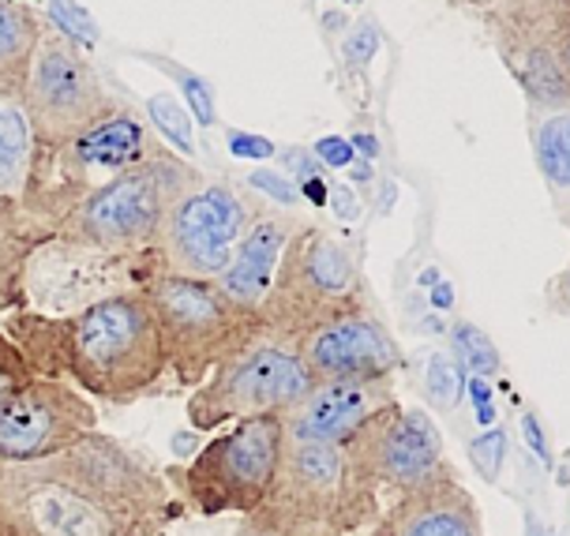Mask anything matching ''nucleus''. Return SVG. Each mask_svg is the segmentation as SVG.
I'll list each match as a JSON object with an SVG mask.
<instances>
[{"label":"nucleus","mask_w":570,"mask_h":536,"mask_svg":"<svg viewBox=\"0 0 570 536\" xmlns=\"http://www.w3.org/2000/svg\"><path fill=\"white\" fill-rule=\"evenodd\" d=\"M495 49L522 87L529 113L570 106L559 49L570 34V0H484Z\"/></svg>","instance_id":"11"},{"label":"nucleus","mask_w":570,"mask_h":536,"mask_svg":"<svg viewBox=\"0 0 570 536\" xmlns=\"http://www.w3.org/2000/svg\"><path fill=\"white\" fill-rule=\"evenodd\" d=\"M161 503V477L98 431L53 458L0 465V507L35 536H136Z\"/></svg>","instance_id":"1"},{"label":"nucleus","mask_w":570,"mask_h":536,"mask_svg":"<svg viewBox=\"0 0 570 536\" xmlns=\"http://www.w3.org/2000/svg\"><path fill=\"white\" fill-rule=\"evenodd\" d=\"M394 401V376L312 383L297 406L282 413V428L285 439L297 443H345Z\"/></svg>","instance_id":"17"},{"label":"nucleus","mask_w":570,"mask_h":536,"mask_svg":"<svg viewBox=\"0 0 570 536\" xmlns=\"http://www.w3.org/2000/svg\"><path fill=\"white\" fill-rule=\"evenodd\" d=\"M315 158H320L323 169H350L353 158H356V150L350 147V139L327 136V139H320V143H315Z\"/></svg>","instance_id":"33"},{"label":"nucleus","mask_w":570,"mask_h":536,"mask_svg":"<svg viewBox=\"0 0 570 536\" xmlns=\"http://www.w3.org/2000/svg\"><path fill=\"white\" fill-rule=\"evenodd\" d=\"M49 12H53V23H60L57 30L60 34H68L71 42H76V38H83V42H98L95 23H90V19L79 12L71 0H49Z\"/></svg>","instance_id":"31"},{"label":"nucleus","mask_w":570,"mask_h":536,"mask_svg":"<svg viewBox=\"0 0 570 536\" xmlns=\"http://www.w3.org/2000/svg\"><path fill=\"white\" fill-rule=\"evenodd\" d=\"M518 431H522V443L529 447V454H533V458L541 461L544 469H552V465H556L552 435H548V428H544L541 417H537L533 409H522V420H518Z\"/></svg>","instance_id":"29"},{"label":"nucleus","mask_w":570,"mask_h":536,"mask_svg":"<svg viewBox=\"0 0 570 536\" xmlns=\"http://www.w3.org/2000/svg\"><path fill=\"white\" fill-rule=\"evenodd\" d=\"M293 349L308 368L312 383L331 379H391L394 368L402 364L399 346L391 330L375 316V308L364 300V289L331 308L327 316L308 322Z\"/></svg>","instance_id":"12"},{"label":"nucleus","mask_w":570,"mask_h":536,"mask_svg":"<svg viewBox=\"0 0 570 536\" xmlns=\"http://www.w3.org/2000/svg\"><path fill=\"white\" fill-rule=\"evenodd\" d=\"M117 106L120 102L109 95L87 49L60 34L57 27H46L23 83V113L35 136V150L57 155Z\"/></svg>","instance_id":"8"},{"label":"nucleus","mask_w":570,"mask_h":536,"mask_svg":"<svg viewBox=\"0 0 570 536\" xmlns=\"http://www.w3.org/2000/svg\"><path fill=\"white\" fill-rule=\"evenodd\" d=\"M465 4H476V8H484V0H465Z\"/></svg>","instance_id":"44"},{"label":"nucleus","mask_w":570,"mask_h":536,"mask_svg":"<svg viewBox=\"0 0 570 536\" xmlns=\"http://www.w3.org/2000/svg\"><path fill=\"white\" fill-rule=\"evenodd\" d=\"M0 536H35V529H30V525L19 522L12 510H4V507H0Z\"/></svg>","instance_id":"38"},{"label":"nucleus","mask_w":570,"mask_h":536,"mask_svg":"<svg viewBox=\"0 0 570 536\" xmlns=\"http://www.w3.org/2000/svg\"><path fill=\"white\" fill-rule=\"evenodd\" d=\"M166 72L177 79L180 87H185V98L191 106V113H196V120L203 128H214V120H218V113H214V87L207 83V79H199L196 72H188V68H177V64H166V60H158Z\"/></svg>","instance_id":"28"},{"label":"nucleus","mask_w":570,"mask_h":536,"mask_svg":"<svg viewBox=\"0 0 570 536\" xmlns=\"http://www.w3.org/2000/svg\"><path fill=\"white\" fill-rule=\"evenodd\" d=\"M229 150L237 158H274L278 147L263 136H248V131H229Z\"/></svg>","instance_id":"35"},{"label":"nucleus","mask_w":570,"mask_h":536,"mask_svg":"<svg viewBox=\"0 0 570 536\" xmlns=\"http://www.w3.org/2000/svg\"><path fill=\"white\" fill-rule=\"evenodd\" d=\"M263 215L256 199H248L226 180H196L173 204L158 237L161 270L158 275L207 278L214 281L229 267L240 237Z\"/></svg>","instance_id":"10"},{"label":"nucleus","mask_w":570,"mask_h":536,"mask_svg":"<svg viewBox=\"0 0 570 536\" xmlns=\"http://www.w3.org/2000/svg\"><path fill=\"white\" fill-rule=\"evenodd\" d=\"M158 143L150 139L147 125L131 113L128 106H117L109 117L90 125L83 136H76L57 155L76 173H128V169L142 166L147 158L158 155Z\"/></svg>","instance_id":"19"},{"label":"nucleus","mask_w":570,"mask_h":536,"mask_svg":"<svg viewBox=\"0 0 570 536\" xmlns=\"http://www.w3.org/2000/svg\"><path fill=\"white\" fill-rule=\"evenodd\" d=\"M60 327V364L83 394L101 401L142 398L158 387L169 360L147 289H125L98 300Z\"/></svg>","instance_id":"2"},{"label":"nucleus","mask_w":570,"mask_h":536,"mask_svg":"<svg viewBox=\"0 0 570 536\" xmlns=\"http://www.w3.org/2000/svg\"><path fill=\"white\" fill-rule=\"evenodd\" d=\"M147 117H150V125L169 139L173 150H180V155H191V150H196V143H191V120L185 113V106H180L173 95L147 98Z\"/></svg>","instance_id":"26"},{"label":"nucleus","mask_w":570,"mask_h":536,"mask_svg":"<svg viewBox=\"0 0 570 536\" xmlns=\"http://www.w3.org/2000/svg\"><path fill=\"white\" fill-rule=\"evenodd\" d=\"M142 289L155 305L166 360L180 387L196 390L210 376L214 364L263 334V322L233 308L207 278L150 275Z\"/></svg>","instance_id":"7"},{"label":"nucleus","mask_w":570,"mask_h":536,"mask_svg":"<svg viewBox=\"0 0 570 536\" xmlns=\"http://www.w3.org/2000/svg\"><path fill=\"white\" fill-rule=\"evenodd\" d=\"M559 68H563V76H567V83H570V34H567L563 49H559Z\"/></svg>","instance_id":"41"},{"label":"nucleus","mask_w":570,"mask_h":536,"mask_svg":"<svg viewBox=\"0 0 570 536\" xmlns=\"http://www.w3.org/2000/svg\"><path fill=\"white\" fill-rule=\"evenodd\" d=\"M42 30L46 27L35 16V8L19 4V0H0V95L23 98V83Z\"/></svg>","instance_id":"21"},{"label":"nucleus","mask_w":570,"mask_h":536,"mask_svg":"<svg viewBox=\"0 0 570 536\" xmlns=\"http://www.w3.org/2000/svg\"><path fill=\"white\" fill-rule=\"evenodd\" d=\"M271 507L304 536H350L380 518V488L356 469L342 443L285 439Z\"/></svg>","instance_id":"4"},{"label":"nucleus","mask_w":570,"mask_h":536,"mask_svg":"<svg viewBox=\"0 0 570 536\" xmlns=\"http://www.w3.org/2000/svg\"><path fill=\"white\" fill-rule=\"evenodd\" d=\"M136 256H109V251L76 245V240H49L27 262V292L38 308L53 316H76L114 292L136 289L131 286V267Z\"/></svg>","instance_id":"15"},{"label":"nucleus","mask_w":570,"mask_h":536,"mask_svg":"<svg viewBox=\"0 0 570 536\" xmlns=\"http://www.w3.org/2000/svg\"><path fill=\"white\" fill-rule=\"evenodd\" d=\"M35 166V136H30L23 98L0 95V196L23 188Z\"/></svg>","instance_id":"22"},{"label":"nucleus","mask_w":570,"mask_h":536,"mask_svg":"<svg viewBox=\"0 0 570 536\" xmlns=\"http://www.w3.org/2000/svg\"><path fill=\"white\" fill-rule=\"evenodd\" d=\"M465 454H470L473 473L484 484H499L507 461H511V428L507 424H492V428H481L465 443Z\"/></svg>","instance_id":"25"},{"label":"nucleus","mask_w":570,"mask_h":536,"mask_svg":"<svg viewBox=\"0 0 570 536\" xmlns=\"http://www.w3.org/2000/svg\"><path fill=\"white\" fill-rule=\"evenodd\" d=\"M563 536H570V499H567V510H563Z\"/></svg>","instance_id":"43"},{"label":"nucleus","mask_w":570,"mask_h":536,"mask_svg":"<svg viewBox=\"0 0 570 536\" xmlns=\"http://www.w3.org/2000/svg\"><path fill=\"white\" fill-rule=\"evenodd\" d=\"M432 305H435V308H451V305H454L451 286H435V292H432Z\"/></svg>","instance_id":"40"},{"label":"nucleus","mask_w":570,"mask_h":536,"mask_svg":"<svg viewBox=\"0 0 570 536\" xmlns=\"http://www.w3.org/2000/svg\"><path fill=\"white\" fill-rule=\"evenodd\" d=\"M529 143H533L537 169L544 177L556 215L570 229V106L529 113Z\"/></svg>","instance_id":"20"},{"label":"nucleus","mask_w":570,"mask_h":536,"mask_svg":"<svg viewBox=\"0 0 570 536\" xmlns=\"http://www.w3.org/2000/svg\"><path fill=\"white\" fill-rule=\"evenodd\" d=\"M282 161L293 169V180H297V188H301V185H308V180H323V173H327V169L320 166V158L308 155V150H301V147L285 150Z\"/></svg>","instance_id":"34"},{"label":"nucleus","mask_w":570,"mask_h":536,"mask_svg":"<svg viewBox=\"0 0 570 536\" xmlns=\"http://www.w3.org/2000/svg\"><path fill=\"white\" fill-rule=\"evenodd\" d=\"M356 461V469L380 492L399 495L421 484L428 473L440 469L443 435L424 409H402L399 401L364 424L361 431L342 443Z\"/></svg>","instance_id":"14"},{"label":"nucleus","mask_w":570,"mask_h":536,"mask_svg":"<svg viewBox=\"0 0 570 536\" xmlns=\"http://www.w3.org/2000/svg\"><path fill=\"white\" fill-rule=\"evenodd\" d=\"M544 305L556 311V316H567L570 319V262L559 275L548 281V289H544Z\"/></svg>","instance_id":"36"},{"label":"nucleus","mask_w":570,"mask_h":536,"mask_svg":"<svg viewBox=\"0 0 570 536\" xmlns=\"http://www.w3.org/2000/svg\"><path fill=\"white\" fill-rule=\"evenodd\" d=\"M312 390V376L289 338L256 334L210 368V376L191 390L185 417L196 431H214L222 424L293 409Z\"/></svg>","instance_id":"5"},{"label":"nucleus","mask_w":570,"mask_h":536,"mask_svg":"<svg viewBox=\"0 0 570 536\" xmlns=\"http://www.w3.org/2000/svg\"><path fill=\"white\" fill-rule=\"evenodd\" d=\"M356 259L338 237L320 226H297L282 251L278 275H274L271 297L259 311L263 330L274 338H297V334L361 292Z\"/></svg>","instance_id":"9"},{"label":"nucleus","mask_w":570,"mask_h":536,"mask_svg":"<svg viewBox=\"0 0 570 536\" xmlns=\"http://www.w3.org/2000/svg\"><path fill=\"white\" fill-rule=\"evenodd\" d=\"M331 204H338V218H345V221H350V218L356 215V196H353L350 188L334 185V188H331Z\"/></svg>","instance_id":"37"},{"label":"nucleus","mask_w":570,"mask_h":536,"mask_svg":"<svg viewBox=\"0 0 570 536\" xmlns=\"http://www.w3.org/2000/svg\"><path fill=\"white\" fill-rule=\"evenodd\" d=\"M372 49H375V27L372 23H356L353 38L345 42L342 57H345V68L356 72V68H364L372 60Z\"/></svg>","instance_id":"32"},{"label":"nucleus","mask_w":570,"mask_h":536,"mask_svg":"<svg viewBox=\"0 0 570 536\" xmlns=\"http://www.w3.org/2000/svg\"><path fill=\"white\" fill-rule=\"evenodd\" d=\"M30 379H35V364H30V357L8 338V334H0V413L8 409V401H12Z\"/></svg>","instance_id":"27"},{"label":"nucleus","mask_w":570,"mask_h":536,"mask_svg":"<svg viewBox=\"0 0 570 536\" xmlns=\"http://www.w3.org/2000/svg\"><path fill=\"white\" fill-rule=\"evenodd\" d=\"M424 398L428 406L443 417H454L458 406L465 401V368L458 364L451 353H428L424 364Z\"/></svg>","instance_id":"23"},{"label":"nucleus","mask_w":570,"mask_h":536,"mask_svg":"<svg viewBox=\"0 0 570 536\" xmlns=\"http://www.w3.org/2000/svg\"><path fill=\"white\" fill-rule=\"evenodd\" d=\"M372 536H484L481 507L443 461L421 484L399 492L372 522Z\"/></svg>","instance_id":"16"},{"label":"nucleus","mask_w":570,"mask_h":536,"mask_svg":"<svg viewBox=\"0 0 570 536\" xmlns=\"http://www.w3.org/2000/svg\"><path fill=\"white\" fill-rule=\"evenodd\" d=\"M525 536H563V533L552 529L548 522L537 518V510H533V507H525Z\"/></svg>","instance_id":"39"},{"label":"nucleus","mask_w":570,"mask_h":536,"mask_svg":"<svg viewBox=\"0 0 570 536\" xmlns=\"http://www.w3.org/2000/svg\"><path fill=\"white\" fill-rule=\"evenodd\" d=\"M98 431L95 401L60 379H30L0 413V465H27Z\"/></svg>","instance_id":"13"},{"label":"nucleus","mask_w":570,"mask_h":536,"mask_svg":"<svg viewBox=\"0 0 570 536\" xmlns=\"http://www.w3.org/2000/svg\"><path fill=\"white\" fill-rule=\"evenodd\" d=\"M285 454V428L278 413L237 420L214 435L185 469H177L180 495L203 518L252 514L271 499Z\"/></svg>","instance_id":"6"},{"label":"nucleus","mask_w":570,"mask_h":536,"mask_svg":"<svg viewBox=\"0 0 570 536\" xmlns=\"http://www.w3.org/2000/svg\"><path fill=\"white\" fill-rule=\"evenodd\" d=\"M451 357L462 364L470 376L495 379L499 371H503V357H499L495 341L470 319H458L451 327Z\"/></svg>","instance_id":"24"},{"label":"nucleus","mask_w":570,"mask_h":536,"mask_svg":"<svg viewBox=\"0 0 570 536\" xmlns=\"http://www.w3.org/2000/svg\"><path fill=\"white\" fill-rule=\"evenodd\" d=\"M199 173L185 158L158 150L142 166L109 177L83 204H76L60 221V237L76 245L109 251V256H139L155 248L173 204L196 185Z\"/></svg>","instance_id":"3"},{"label":"nucleus","mask_w":570,"mask_h":536,"mask_svg":"<svg viewBox=\"0 0 570 536\" xmlns=\"http://www.w3.org/2000/svg\"><path fill=\"white\" fill-rule=\"evenodd\" d=\"M297 226L301 221L289 215H259L252 221V229L240 237L229 267L214 278L222 297H226L233 308H240L244 316L259 319V311L271 297L274 275H278L282 251L289 245L293 232H297Z\"/></svg>","instance_id":"18"},{"label":"nucleus","mask_w":570,"mask_h":536,"mask_svg":"<svg viewBox=\"0 0 570 536\" xmlns=\"http://www.w3.org/2000/svg\"><path fill=\"white\" fill-rule=\"evenodd\" d=\"M248 185L263 191L267 199H274L278 207H297L301 191H297V180L289 173H271V169H256V173L248 177Z\"/></svg>","instance_id":"30"},{"label":"nucleus","mask_w":570,"mask_h":536,"mask_svg":"<svg viewBox=\"0 0 570 536\" xmlns=\"http://www.w3.org/2000/svg\"><path fill=\"white\" fill-rule=\"evenodd\" d=\"M353 180H356V185H368V180H372V166H368V161H364V166H353Z\"/></svg>","instance_id":"42"}]
</instances>
